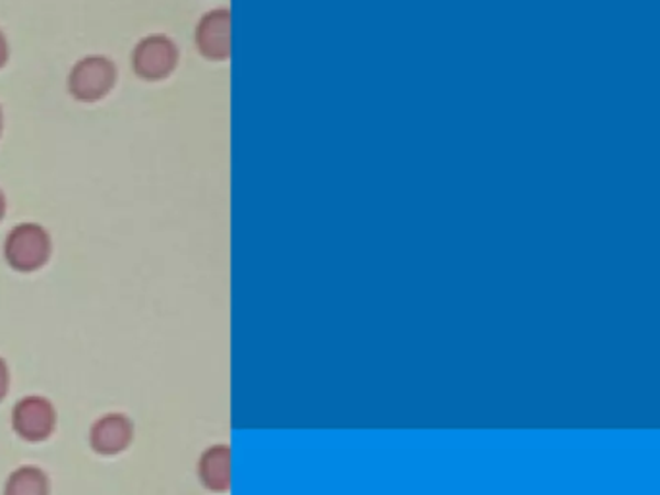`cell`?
<instances>
[{"mask_svg":"<svg viewBox=\"0 0 660 495\" xmlns=\"http://www.w3.org/2000/svg\"><path fill=\"white\" fill-rule=\"evenodd\" d=\"M53 252V240L47 229L40 223H20L10 229L2 256L4 262L18 273H33L47 264Z\"/></svg>","mask_w":660,"mask_h":495,"instance_id":"cell-1","label":"cell"},{"mask_svg":"<svg viewBox=\"0 0 660 495\" xmlns=\"http://www.w3.org/2000/svg\"><path fill=\"white\" fill-rule=\"evenodd\" d=\"M117 78L119 70L109 56L88 55L74 63L66 78V89L80 103H97L113 91Z\"/></svg>","mask_w":660,"mask_h":495,"instance_id":"cell-2","label":"cell"},{"mask_svg":"<svg viewBox=\"0 0 660 495\" xmlns=\"http://www.w3.org/2000/svg\"><path fill=\"white\" fill-rule=\"evenodd\" d=\"M178 53L177 43L165 33H150L138 41L132 48V70L140 80L162 81L167 80L170 74L177 70Z\"/></svg>","mask_w":660,"mask_h":495,"instance_id":"cell-3","label":"cell"},{"mask_svg":"<svg viewBox=\"0 0 660 495\" xmlns=\"http://www.w3.org/2000/svg\"><path fill=\"white\" fill-rule=\"evenodd\" d=\"M57 408L43 395H25L10 415L14 433L30 443L48 440L57 428Z\"/></svg>","mask_w":660,"mask_h":495,"instance_id":"cell-4","label":"cell"},{"mask_svg":"<svg viewBox=\"0 0 660 495\" xmlns=\"http://www.w3.org/2000/svg\"><path fill=\"white\" fill-rule=\"evenodd\" d=\"M194 45L204 58L221 63L231 56V10L213 9L198 20Z\"/></svg>","mask_w":660,"mask_h":495,"instance_id":"cell-5","label":"cell"},{"mask_svg":"<svg viewBox=\"0 0 660 495\" xmlns=\"http://www.w3.org/2000/svg\"><path fill=\"white\" fill-rule=\"evenodd\" d=\"M89 448L97 455L113 457L130 448L134 440V424L122 413H107L91 424L88 433Z\"/></svg>","mask_w":660,"mask_h":495,"instance_id":"cell-6","label":"cell"},{"mask_svg":"<svg viewBox=\"0 0 660 495\" xmlns=\"http://www.w3.org/2000/svg\"><path fill=\"white\" fill-rule=\"evenodd\" d=\"M198 480L210 492H227L231 487V448L218 443L201 453L198 459Z\"/></svg>","mask_w":660,"mask_h":495,"instance_id":"cell-7","label":"cell"},{"mask_svg":"<svg viewBox=\"0 0 660 495\" xmlns=\"http://www.w3.org/2000/svg\"><path fill=\"white\" fill-rule=\"evenodd\" d=\"M2 495H51V480L40 466L24 464L10 472Z\"/></svg>","mask_w":660,"mask_h":495,"instance_id":"cell-8","label":"cell"},{"mask_svg":"<svg viewBox=\"0 0 660 495\" xmlns=\"http://www.w3.org/2000/svg\"><path fill=\"white\" fill-rule=\"evenodd\" d=\"M10 389V367L7 360L0 359V403L7 399Z\"/></svg>","mask_w":660,"mask_h":495,"instance_id":"cell-9","label":"cell"},{"mask_svg":"<svg viewBox=\"0 0 660 495\" xmlns=\"http://www.w3.org/2000/svg\"><path fill=\"white\" fill-rule=\"evenodd\" d=\"M9 40H7V35H4V32L0 30V70H2V68L7 66V63H9Z\"/></svg>","mask_w":660,"mask_h":495,"instance_id":"cell-10","label":"cell"},{"mask_svg":"<svg viewBox=\"0 0 660 495\" xmlns=\"http://www.w3.org/2000/svg\"><path fill=\"white\" fill-rule=\"evenodd\" d=\"M4 216H7V196L0 190V221H2V217Z\"/></svg>","mask_w":660,"mask_h":495,"instance_id":"cell-11","label":"cell"},{"mask_svg":"<svg viewBox=\"0 0 660 495\" xmlns=\"http://www.w3.org/2000/svg\"><path fill=\"white\" fill-rule=\"evenodd\" d=\"M2 130H4V112H2V107H0V136H2Z\"/></svg>","mask_w":660,"mask_h":495,"instance_id":"cell-12","label":"cell"}]
</instances>
